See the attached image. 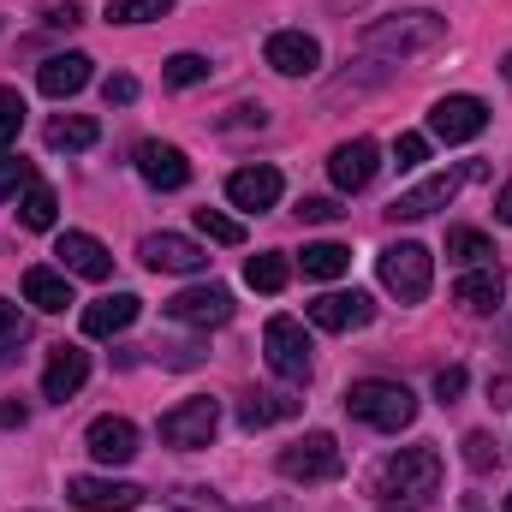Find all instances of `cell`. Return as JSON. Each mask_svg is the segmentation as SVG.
<instances>
[{
  "label": "cell",
  "mask_w": 512,
  "mask_h": 512,
  "mask_svg": "<svg viewBox=\"0 0 512 512\" xmlns=\"http://www.w3.org/2000/svg\"><path fill=\"white\" fill-rule=\"evenodd\" d=\"M507 512H512V495H507Z\"/></svg>",
  "instance_id": "cell-46"
},
{
  "label": "cell",
  "mask_w": 512,
  "mask_h": 512,
  "mask_svg": "<svg viewBox=\"0 0 512 512\" xmlns=\"http://www.w3.org/2000/svg\"><path fill=\"white\" fill-rule=\"evenodd\" d=\"M167 507H179V512H239V507H227L215 489H197V483H179V489L167 495Z\"/></svg>",
  "instance_id": "cell-32"
},
{
  "label": "cell",
  "mask_w": 512,
  "mask_h": 512,
  "mask_svg": "<svg viewBox=\"0 0 512 512\" xmlns=\"http://www.w3.org/2000/svg\"><path fill=\"white\" fill-rule=\"evenodd\" d=\"M161 78H167L173 90H191V84L209 78V60H203V54H173V60L161 66Z\"/></svg>",
  "instance_id": "cell-33"
},
{
  "label": "cell",
  "mask_w": 512,
  "mask_h": 512,
  "mask_svg": "<svg viewBox=\"0 0 512 512\" xmlns=\"http://www.w3.org/2000/svg\"><path fill=\"white\" fill-rule=\"evenodd\" d=\"M393 161H399V167H423V161H429V137H417V131H399V143H393Z\"/></svg>",
  "instance_id": "cell-37"
},
{
  "label": "cell",
  "mask_w": 512,
  "mask_h": 512,
  "mask_svg": "<svg viewBox=\"0 0 512 512\" xmlns=\"http://www.w3.org/2000/svg\"><path fill=\"white\" fill-rule=\"evenodd\" d=\"M137 256L155 268V274H203L209 268V251L197 245V239H185V233H149Z\"/></svg>",
  "instance_id": "cell-10"
},
{
  "label": "cell",
  "mask_w": 512,
  "mask_h": 512,
  "mask_svg": "<svg viewBox=\"0 0 512 512\" xmlns=\"http://www.w3.org/2000/svg\"><path fill=\"white\" fill-rule=\"evenodd\" d=\"M215 429H221V405H215V399H179V405L161 417V441H167V447H179V453L209 447V441H215Z\"/></svg>",
  "instance_id": "cell-8"
},
{
  "label": "cell",
  "mask_w": 512,
  "mask_h": 512,
  "mask_svg": "<svg viewBox=\"0 0 512 512\" xmlns=\"http://www.w3.org/2000/svg\"><path fill=\"white\" fill-rule=\"evenodd\" d=\"M30 340V322L18 316V304L0 298V358H18V346Z\"/></svg>",
  "instance_id": "cell-35"
},
{
  "label": "cell",
  "mask_w": 512,
  "mask_h": 512,
  "mask_svg": "<svg viewBox=\"0 0 512 512\" xmlns=\"http://www.w3.org/2000/svg\"><path fill=\"white\" fill-rule=\"evenodd\" d=\"M465 465L471 471H489L495 465V441L489 435H465Z\"/></svg>",
  "instance_id": "cell-41"
},
{
  "label": "cell",
  "mask_w": 512,
  "mask_h": 512,
  "mask_svg": "<svg viewBox=\"0 0 512 512\" xmlns=\"http://www.w3.org/2000/svg\"><path fill=\"white\" fill-rule=\"evenodd\" d=\"M447 36V18L441 12H393V18H376L364 24V54H382V60H405V54H429L435 42Z\"/></svg>",
  "instance_id": "cell-2"
},
{
  "label": "cell",
  "mask_w": 512,
  "mask_h": 512,
  "mask_svg": "<svg viewBox=\"0 0 512 512\" xmlns=\"http://www.w3.org/2000/svg\"><path fill=\"white\" fill-rule=\"evenodd\" d=\"M102 102H108V108H131V102H137V78H126V72L108 78V84H102Z\"/></svg>",
  "instance_id": "cell-40"
},
{
  "label": "cell",
  "mask_w": 512,
  "mask_h": 512,
  "mask_svg": "<svg viewBox=\"0 0 512 512\" xmlns=\"http://www.w3.org/2000/svg\"><path fill=\"white\" fill-rule=\"evenodd\" d=\"M102 137V126L90 120V114H60V120H48V149H90Z\"/></svg>",
  "instance_id": "cell-27"
},
{
  "label": "cell",
  "mask_w": 512,
  "mask_h": 512,
  "mask_svg": "<svg viewBox=\"0 0 512 512\" xmlns=\"http://www.w3.org/2000/svg\"><path fill=\"white\" fill-rule=\"evenodd\" d=\"M18 423H24V405H18V399H6V405H0V429H18Z\"/></svg>",
  "instance_id": "cell-44"
},
{
  "label": "cell",
  "mask_w": 512,
  "mask_h": 512,
  "mask_svg": "<svg viewBox=\"0 0 512 512\" xmlns=\"http://www.w3.org/2000/svg\"><path fill=\"white\" fill-rule=\"evenodd\" d=\"M376 167H382V149L370 143V137H352V143H340L334 155H328V173H334V185L352 197V191H364L370 179H376Z\"/></svg>",
  "instance_id": "cell-16"
},
{
  "label": "cell",
  "mask_w": 512,
  "mask_h": 512,
  "mask_svg": "<svg viewBox=\"0 0 512 512\" xmlns=\"http://www.w3.org/2000/svg\"><path fill=\"white\" fill-rule=\"evenodd\" d=\"M340 215H346V209H340L334 197H304V203H298V221H310V227H328V221H340Z\"/></svg>",
  "instance_id": "cell-38"
},
{
  "label": "cell",
  "mask_w": 512,
  "mask_h": 512,
  "mask_svg": "<svg viewBox=\"0 0 512 512\" xmlns=\"http://www.w3.org/2000/svg\"><path fill=\"white\" fill-rule=\"evenodd\" d=\"M84 441H90V453L102 465H131L137 459V423L131 417H96Z\"/></svg>",
  "instance_id": "cell-20"
},
{
  "label": "cell",
  "mask_w": 512,
  "mask_h": 512,
  "mask_svg": "<svg viewBox=\"0 0 512 512\" xmlns=\"http://www.w3.org/2000/svg\"><path fill=\"white\" fill-rule=\"evenodd\" d=\"M161 12H173V0H108V18L114 24H149Z\"/></svg>",
  "instance_id": "cell-34"
},
{
  "label": "cell",
  "mask_w": 512,
  "mask_h": 512,
  "mask_svg": "<svg viewBox=\"0 0 512 512\" xmlns=\"http://www.w3.org/2000/svg\"><path fill=\"white\" fill-rule=\"evenodd\" d=\"M30 185H36L30 161H0V197H18V191H30Z\"/></svg>",
  "instance_id": "cell-39"
},
{
  "label": "cell",
  "mask_w": 512,
  "mask_h": 512,
  "mask_svg": "<svg viewBox=\"0 0 512 512\" xmlns=\"http://www.w3.org/2000/svg\"><path fill=\"white\" fill-rule=\"evenodd\" d=\"M286 274H292V262H286L280 251H262V256L245 262V286H256V292H280Z\"/></svg>",
  "instance_id": "cell-30"
},
{
  "label": "cell",
  "mask_w": 512,
  "mask_h": 512,
  "mask_svg": "<svg viewBox=\"0 0 512 512\" xmlns=\"http://www.w3.org/2000/svg\"><path fill=\"white\" fill-rule=\"evenodd\" d=\"M137 173H143L155 191H179V185L191 179V161H185V149H173V143H143V149H137Z\"/></svg>",
  "instance_id": "cell-21"
},
{
  "label": "cell",
  "mask_w": 512,
  "mask_h": 512,
  "mask_svg": "<svg viewBox=\"0 0 512 512\" xmlns=\"http://www.w3.org/2000/svg\"><path fill=\"white\" fill-rule=\"evenodd\" d=\"M382 501L399 512L429 507V495H441V453L435 447H399L382 465Z\"/></svg>",
  "instance_id": "cell-1"
},
{
  "label": "cell",
  "mask_w": 512,
  "mask_h": 512,
  "mask_svg": "<svg viewBox=\"0 0 512 512\" xmlns=\"http://www.w3.org/2000/svg\"><path fill=\"white\" fill-rule=\"evenodd\" d=\"M90 54H54V60H42V72H36V84H42V96H54V102H66V96H78L84 84H90Z\"/></svg>",
  "instance_id": "cell-23"
},
{
  "label": "cell",
  "mask_w": 512,
  "mask_h": 512,
  "mask_svg": "<svg viewBox=\"0 0 512 512\" xmlns=\"http://www.w3.org/2000/svg\"><path fill=\"white\" fill-rule=\"evenodd\" d=\"M137 292H108V298H96L90 310H84V334L90 340H114V334H126L131 322H137Z\"/></svg>",
  "instance_id": "cell-22"
},
{
  "label": "cell",
  "mask_w": 512,
  "mask_h": 512,
  "mask_svg": "<svg viewBox=\"0 0 512 512\" xmlns=\"http://www.w3.org/2000/svg\"><path fill=\"white\" fill-rule=\"evenodd\" d=\"M280 191H286L280 167H239V173L227 179V203H233V209H245V215L274 209V203H280Z\"/></svg>",
  "instance_id": "cell-15"
},
{
  "label": "cell",
  "mask_w": 512,
  "mask_h": 512,
  "mask_svg": "<svg viewBox=\"0 0 512 512\" xmlns=\"http://www.w3.org/2000/svg\"><path fill=\"white\" fill-rule=\"evenodd\" d=\"M376 274H382V286L399 304H423V298H429V280H435V256L405 239V245H387V251L376 256Z\"/></svg>",
  "instance_id": "cell-4"
},
{
  "label": "cell",
  "mask_w": 512,
  "mask_h": 512,
  "mask_svg": "<svg viewBox=\"0 0 512 512\" xmlns=\"http://www.w3.org/2000/svg\"><path fill=\"white\" fill-rule=\"evenodd\" d=\"M274 465H280V477H292V483H334V477L346 471V453H340V441H334L328 429H316V435L280 447Z\"/></svg>",
  "instance_id": "cell-5"
},
{
  "label": "cell",
  "mask_w": 512,
  "mask_h": 512,
  "mask_svg": "<svg viewBox=\"0 0 512 512\" xmlns=\"http://www.w3.org/2000/svg\"><path fill=\"white\" fill-rule=\"evenodd\" d=\"M262 346H268V370L280 382H310V334H304V322L274 316L262 328Z\"/></svg>",
  "instance_id": "cell-7"
},
{
  "label": "cell",
  "mask_w": 512,
  "mask_h": 512,
  "mask_svg": "<svg viewBox=\"0 0 512 512\" xmlns=\"http://www.w3.org/2000/svg\"><path fill=\"white\" fill-rule=\"evenodd\" d=\"M495 215H501V221H507V227H512V179H507V185H501V197H495Z\"/></svg>",
  "instance_id": "cell-45"
},
{
  "label": "cell",
  "mask_w": 512,
  "mask_h": 512,
  "mask_svg": "<svg viewBox=\"0 0 512 512\" xmlns=\"http://www.w3.org/2000/svg\"><path fill=\"white\" fill-rule=\"evenodd\" d=\"M84 382H90V352H78V346H54V352H48V370H42V399L66 405Z\"/></svg>",
  "instance_id": "cell-18"
},
{
  "label": "cell",
  "mask_w": 512,
  "mask_h": 512,
  "mask_svg": "<svg viewBox=\"0 0 512 512\" xmlns=\"http://www.w3.org/2000/svg\"><path fill=\"white\" fill-rule=\"evenodd\" d=\"M54 215H60V197H54L48 185H30V191H24V203H18V221H24L30 233H48V227H54Z\"/></svg>",
  "instance_id": "cell-29"
},
{
  "label": "cell",
  "mask_w": 512,
  "mask_h": 512,
  "mask_svg": "<svg viewBox=\"0 0 512 512\" xmlns=\"http://www.w3.org/2000/svg\"><path fill=\"white\" fill-rule=\"evenodd\" d=\"M60 268L78 274V280H108L114 274V251L96 239V233H60Z\"/></svg>",
  "instance_id": "cell-17"
},
{
  "label": "cell",
  "mask_w": 512,
  "mask_h": 512,
  "mask_svg": "<svg viewBox=\"0 0 512 512\" xmlns=\"http://www.w3.org/2000/svg\"><path fill=\"white\" fill-rule=\"evenodd\" d=\"M477 173H483L477 161H471V167H447V173H429L423 185H411V191H399L387 215H393V221H423V215H435V209H447V203L459 197V185H465V179H477Z\"/></svg>",
  "instance_id": "cell-6"
},
{
  "label": "cell",
  "mask_w": 512,
  "mask_h": 512,
  "mask_svg": "<svg viewBox=\"0 0 512 512\" xmlns=\"http://www.w3.org/2000/svg\"><path fill=\"white\" fill-rule=\"evenodd\" d=\"M18 131H24V96L18 90H0V155L18 143Z\"/></svg>",
  "instance_id": "cell-36"
},
{
  "label": "cell",
  "mask_w": 512,
  "mask_h": 512,
  "mask_svg": "<svg viewBox=\"0 0 512 512\" xmlns=\"http://www.w3.org/2000/svg\"><path fill=\"white\" fill-rule=\"evenodd\" d=\"M298 262H304V274H310V280H340V274L352 268V251H346V245H334V239H322V245H304Z\"/></svg>",
  "instance_id": "cell-26"
},
{
  "label": "cell",
  "mask_w": 512,
  "mask_h": 512,
  "mask_svg": "<svg viewBox=\"0 0 512 512\" xmlns=\"http://www.w3.org/2000/svg\"><path fill=\"white\" fill-rule=\"evenodd\" d=\"M346 411L358 417V423H370V429H405L411 417H417V399H411V387L405 382H382V376H364V382L346 387Z\"/></svg>",
  "instance_id": "cell-3"
},
{
  "label": "cell",
  "mask_w": 512,
  "mask_h": 512,
  "mask_svg": "<svg viewBox=\"0 0 512 512\" xmlns=\"http://www.w3.org/2000/svg\"><path fill=\"white\" fill-rule=\"evenodd\" d=\"M370 316H376V304H370L364 292H322V298H310V322L328 328V334L370 328Z\"/></svg>",
  "instance_id": "cell-13"
},
{
  "label": "cell",
  "mask_w": 512,
  "mask_h": 512,
  "mask_svg": "<svg viewBox=\"0 0 512 512\" xmlns=\"http://www.w3.org/2000/svg\"><path fill=\"white\" fill-rule=\"evenodd\" d=\"M42 24H48V30H78V24H84V6H72V0H66V6H48Z\"/></svg>",
  "instance_id": "cell-42"
},
{
  "label": "cell",
  "mask_w": 512,
  "mask_h": 512,
  "mask_svg": "<svg viewBox=\"0 0 512 512\" xmlns=\"http://www.w3.org/2000/svg\"><path fill=\"white\" fill-rule=\"evenodd\" d=\"M483 126H489V108H483L477 96H441V102L429 108V131H435L441 143H471Z\"/></svg>",
  "instance_id": "cell-12"
},
{
  "label": "cell",
  "mask_w": 512,
  "mask_h": 512,
  "mask_svg": "<svg viewBox=\"0 0 512 512\" xmlns=\"http://www.w3.org/2000/svg\"><path fill=\"white\" fill-rule=\"evenodd\" d=\"M233 310L239 304L227 286H185L179 298H167V316L185 328H221V322H233Z\"/></svg>",
  "instance_id": "cell-9"
},
{
  "label": "cell",
  "mask_w": 512,
  "mask_h": 512,
  "mask_svg": "<svg viewBox=\"0 0 512 512\" xmlns=\"http://www.w3.org/2000/svg\"><path fill=\"white\" fill-rule=\"evenodd\" d=\"M286 417H298V399H286V393H245L239 399V423L245 429H268V423H286Z\"/></svg>",
  "instance_id": "cell-25"
},
{
  "label": "cell",
  "mask_w": 512,
  "mask_h": 512,
  "mask_svg": "<svg viewBox=\"0 0 512 512\" xmlns=\"http://www.w3.org/2000/svg\"><path fill=\"white\" fill-rule=\"evenodd\" d=\"M197 233L209 245H245V227L233 215H221V209H197Z\"/></svg>",
  "instance_id": "cell-31"
},
{
  "label": "cell",
  "mask_w": 512,
  "mask_h": 512,
  "mask_svg": "<svg viewBox=\"0 0 512 512\" xmlns=\"http://www.w3.org/2000/svg\"><path fill=\"white\" fill-rule=\"evenodd\" d=\"M262 60H268L280 78H310V72L322 66V42H316L310 30H274L268 48H262Z\"/></svg>",
  "instance_id": "cell-11"
},
{
  "label": "cell",
  "mask_w": 512,
  "mask_h": 512,
  "mask_svg": "<svg viewBox=\"0 0 512 512\" xmlns=\"http://www.w3.org/2000/svg\"><path fill=\"white\" fill-rule=\"evenodd\" d=\"M66 495L84 512H131L143 501L137 483H114V477H66Z\"/></svg>",
  "instance_id": "cell-14"
},
{
  "label": "cell",
  "mask_w": 512,
  "mask_h": 512,
  "mask_svg": "<svg viewBox=\"0 0 512 512\" xmlns=\"http://www.w3.org/2000/svg\"><path fill=\"white\" fill-rule=\"evenodd\" d=\"M24 304H36V310H66L72 304V280H66V268H30L24 274Z\"/></svg>",
  "instance_id": "cell-24"
},
{
  "label": "cell",
  "mask_w": 512,
  "mask_h": 512,
  "mask_svg": "<svg viewBox=\"0 0 512 512\" xmlns=\"http://www.w3.org/2000/svg\"><path fill=\"white\" fill-rule=\"evenodd\" d=\"M507 298V274L495 268V262H483V268H471V274H459V286H453V304L459 310H471V316H495V304Z\"/></svg>",
  "instance_id": "cell-19"
},
{
  "label": "cell",
  "mask_w": 512,
  "mask_h": 512,
  "mask_svg": "<svg viewBox=\"0 0 512 512\" xmlns=\"http://www.w3.org/2000/svg\"><path fill=\"white\" fill-rule=\"evenodd\" d=\"M459 393H465V370H459V364H447V370L435 376V399H459Z\"/></svg>",
  "instance_id": "cell-43"
},
{
  "label": "cell",
  "mask_w": 512,
  "mask_h": 512,
  "mask_svg": "<svg viewBox=\"0 0 512 512\" xmlns=\"http://www.w3.org/2000/svg\"><path fill=\"white\" fill-rule=\"evenodd\" d=\"M447 256L465 262V268H483V262H495V239L477 233V227H453V233H447Z\"/></svg>",
  "instance_id": "cell-28"
}]
</instances>
